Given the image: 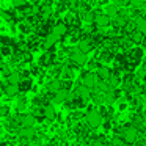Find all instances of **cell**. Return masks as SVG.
I'll return each mask as SVG.
<instances>
[{
	"instance_id": "9c48e42d",
	"label": "cell",
	"mask_w": 146,
	"mask_h": 146,
	"mask_svg": "<svg viewBox=\"0 0 146 146\" xmlns=\"http://www.w3.org/2000/svg\"><path fill=\"white\" fill-rule=\"evenodd\" d=\"M68 32H69V29H68V25H66L64 22L55 24V25L52 27V30H50V33H54V35L57 36L58 39L63 38V36H66V35H68Z\"/></svg>"
},
{
	"instance_id": "7402d4cb",
	"label": "cell",
	"mask_w": 146,
	"mask_h": 146,
	"mask_svg": "<svg viewBox=\"0 0 146 146\" xmlns=\"http://www.w3.org/2000/svg\"><path fill=\"white\" fill-rule=\"evenodd\" d=\"M7 77H8V83H19L24 76L19 72V71H11Z\"/></svg>"
},
{
	"instance_id": "2e32d148",
	"label": "cell",
	"mask_w": 146,
	"mask_h": 146,
	"mask_svg": "<svg viewBox=\"0 0 146 146\" xmlns=\"http://www.w3.org/2000/svg\"><path fill=\"white\" fill-rule=\"evenodd\" d=\"M3 93L8 96V98H14V96H17L21 93L19 91V85H17V83H8V85L5 86Z\"/></svg>"
},
{
	"instance_id": "ffe728a7",
	"label": "cell",
	"mask_w": 146,
	"mask_h": 146,
	"mask_svg": "<svg viewBox=\"0 0 146 146\" xmlns=\"http://www.w3.org/2000/svg\"><path fill=\"white\" fill-rule=\"evenodd\" d=\"M133 24H135V29L138 30V32H141L143 35H146V17H135V21H133Z\"/></svg>"
},
{
	"instance_id": "8fae6325",
	"label": "cell",
	"mask_w": 146,
	"mask_h": 146,
	"mask_svg": "<svg viewBox=\"0 0 146 146\" xmlns=\"http://www.w3.org/2000/svg\"><path fill=\"white\" fill-rule=\"evenodd\" d=\"M42 116L46 118V119H55V116H57V111H55V107L50 104V102H46V105L42 107Z\"/></svg>"
},
{
	"instance_id": "5bb4252c",
	"label": "cell",
	"mask_w": 146,
	"mask_h": 146,
	"mask_svg": "<svg viewBox=\"0 0 146 146\" xmlns=\"http://www.w3.org/2000/svg\"><path fill=\"white\" fill-rule=\"evenodd\" d=\"M68 93H69V90H64V88H60L58 91L54 93V102H58V104H63V102H66L68 99Z\"/></svg>"
},
{
	"instance_id": "d6986e66",
	"label": "cell",
	"mask_w": 146,
	"mask_h": 146,
	"mask_svg": "<svg viewBox=\"0 0 146 146\" xmlns=\"http://www.w3.org/2000/svg\"><path fill=\"white\" fill-rule=\"evenodd\" d=\"M52 13H54V10H52L50 3H46V5H41V7H39V16H41L42 19H49V17L52 16Z\"/></svg>"
},
{
	"instance_id": "3957f363",
	"label": "cell",
	"mask_w": 146,
	"mask_h": 146,
	"mask_svg": "<svg viewBox=\"0 0 146 146\" xmlns=\"http://www.w3.org/2000/svg\"><path fill=\"white\" fill-rule=\"evenodd\" d=\"M123 140L126 145H133L138 140V127L135 126H129L123 129Z\"/></svg>"
},
{
	"instance_id": "5b68a950",
	"label": "cell",
	"mask_w": 146,
	"mask_h": 146,
	"mask_svg": "<svg viewBox=\"0 0 146 146\" xmlns=\"http://www.w3.org/2000/svg\"><path fill=\"white\" fill-rule=\"evenodd\" d=\"M98 76H96V72L94 71H88V72H85L82 76V85H85V86H88V88H94L96 86V83H98Z\"/></svg>"
},
{
	"instance_id": "52a82bcc",
	"label": "cell",
	"mask_w": 146,
	"mask_h": 146,
	"mask_svg": "<svg viewBox=\"0 0 146 146\" xmlns=\"http://www.w3.org/2000/svg\"><path fill=\"white\" fill-rule=\"evenodd\" d=\"M19 126L21 127H33L35 126V123H36V116L35 115H32V113H24V115H21L19 116Z\"/></svg>"
},
{
	"instance_id": "8992f818",
	"label": "cell",
	"mask_w": 146,
	"mask_h": 146,
	"mask_svg": "<svg viewBox=\"0 0 146 146\" xmlns=\"http://www.w3.org/2000/svg\"><path fill=\"white\" fill-rule=\"evenodd\" d=\"M69 58H71V61L76 63V64H85L86 63V54H83L79 47L72 49V50L69 52Z\"/></svg>"
},
{
	"instance_id": "30bf717a",
	"label": "cell",
	"mask_w": 146,
	"mask_h": 146,
	"mask_svg": "<svg viewBox=\"0 0 146 146\" xmlns=\"http://www.w3.org/2000/svg\"><path fill=\"white\" fill-rule=\"evenodd\" d=\"M111 74L113 72H111V69L108 66H102V64H99L98 69H96V76H98L99 80H108Z\"/></svg>"
},
{
	"instance_id": "e0dca14e",
	"label": "cell",
	"mask_w": 146,
	"mask_h": 146,
	"mask_svg": "<svg viewBox=\"0 0 146 146\" xmlns=\"http://www.w3.org/2000/svg\"><path fill=\"white\" fill-rule=\"evenodd\" d=\"M17 85H19L21 93H25V91H30V88H32V85H33V80L30 79V77H22Z\"/></svg>"
},
{
	"instance_id": "ba28073f",
	"label": "cell",
	"mask_w": 146,
	"mask_h": 146,
	"mask_svg": "<svg viewBox=\"0 0 146 146\" xmlns=\"http://www.w3.org/2000/svg\"><path fill=\"white\" fill-rule=\"evenodd\" d=\"M74 94H76L77 98H80L82 101H88V99L91 98V88H88V86H85V85H79L74 90Z\"/></svg>"
},
{
	"instance_id": "d4e9b609",
	"label": "cell",
	"mask_w": 146,
	"mask_h": 146,
	"mask_svg": "<svg viewBox=\"0 0 146 146\" xmlns=\"http://www.w3.org/2000/svg\"><path fill=\"white\" fill-rule=\"evenodd\" d=\"M25 107H27V99H25V98L19 99V104H17V108H19V110H24Z\"/></svg>"
},
{
	"instance_id": "7c38bea8",
	"label": "cell",
	"mask_w": 146,
	"mask_h": 146,
	"mask_svg": "<svg viewBox=\"0 0 146 146\" xmlns=\"http://www.w3.org/2000/svg\"><path fill=\"white\" fill-rule=\"evenodd\" d=\"M57 41H58L57 36H55L54 33H49V35H46V39H44V42H42V49H44V50H52L54 46L57 44Z\"/></svg>"
},
{
	"instance_id": "83f0119b",
	"label": "cell",
	"mask_w": 146,
	"mask_h": 146,
	"mask_svg": "<svg viewBox=\"0 0 146 146\" xmlns=\"http://www.w3.org/2000/svg\"><path fill=\"white\" fill-rule=\"evenodd\" d=\"M130 3L135 5V7H143L146 3V0H130Z\"/></svg>"
},
{
	"instance_id": "f546056e",
	"label": "cell",
	"mask_w": 146,
	"mask_h": 146,
	"mask_svg": "<svg viewBox=\"0 0 146 146\" xmlns=\"http://www.w3.org/2000/svg\"><path fill=\"white\" fill-rule=\"evenodd\" d=\"M3 90H5V86H3V83L0 82V96L3 94Z\"/></svg>"
},
{
	"instance_id": "277c9868",
	"label": "cell",
	"mask_w": 146,
	"mask_h": 146,
	"mask_svg": "<svg viewBox=\"0 0 146 146\" xmlns=\"http://www.w3.org/2000/svg\"><path fill=\"white\" fill-rule=\"evenodd\" d=\"M94 25L98 29H107L108 25H111V17L108 14H102V13H96L94 16Z\"/></svg>"
},
{
	"instance_id": "ac0fdd59",
	"label": "cell",
	"mask_w": 146,
	"mask_h": 146,
	"mask_svg": "<svg viewBox=\"0 0 146 146\" xmlns=\"http://www.w3.org/2000/svg\"><path fill=\"white\" fill-rule=\"evenodd\" d=\"M129 36H130V39H132V42H135V44H141L146 38V35H143V33L138 32L137 29H133L132 32L129 33Z\"/></svg>"
},
{
	"instance_id": "9a60e30c",
	"label": "cell",
	"mask_w": 146,
	"mask_h": 146,
	"mask_svg": "<svg viewBox=\"0 0 146 146\" xmlns=\"http://www.w3.org/2000/svg\"><path fill=\"white\" fill-rule=\"evenodd\" d=\"M17 133H19V137L22 140H30L36 135L35 129H32V127H21V129L17 130Z\"/></svg>"
},
{
	"instance_id": "603a6c76",
	"label": "cell",
	"mask_w": 146,
	"mask_h": 146,
	"mask_svg": "<svg viewBox=\"0 0 146 146\" xmlns=\"http://www.w3.org/2000/svg\"><path fill=\"white\" fill-rule=\"evenodd\" d=\"M118 13H119V7H118L116 3H110V5H107V14L111 17V19H113V17L116 16Z\"/></svg>"
},
{
	"instance_id": "4316f807",
	"label": "cell",
	"mask_w": 146,
	"mask_h": 146,
	"mask_svg": "<svg viewBox=\"0 0 146 146\" xmlns=\"http://www.w3.org/2000/svg\"><path fill=\"white\" fill-rule=\"evenodd\" d=\"M8 115V107L7 105H0V118H3Z\"/></svg>"
},
{
	"instance_id": "cb8c5ba5",
	"label": "cell",
	"mask_w": 146,
	"mask_h": 146,
	"mask_svg": "<svg viewBox=\"0 0 146 146\" xmlns=\"http://www.w3.org/2000/svg\"><path fill=\"white\" fill-rule=\"evenodd\" d=\"M11 3H13V7H14V8L21 10V8H24V7L27 5V0H13Z\"/></svg>"
},
{
	"instance_id": "44dd1931",
	"label": "cell",
	"mask_w": 146,
	"mask_h": 146,
	"mask_svg": "<svg viewBox=\"0 0 146 146\" xmlns=\"http://www.w3.org/2000/svg\"><path fill=\"white\" fill-rule=\"evenodd\" d=\"M60 88H61V80L60 79H52L50 82L47 83V90L52 93V94H54L55 91H58Z\"/></svg>"
},
{
	"instance_id": "6da1fadb",
	"label": "cell",
	"mask_w": 146,
	"mask_h": 146,
	"mask_svg": "<svg viewBox=\"0 0 146 146\" xmlns=\"http://www.w3.org/2000/svg\"><path fill=\"white\" fill-rule=\"evenodd\" d=\"M143 58V49L141 47H132L124 54V66L132 71L135 66H138L140 60Z\"/></svg>"
},
{
	"instance_id": "7a4b0ae2",
	"label": "cell",
	"mask_w": 146,
	"mask_h": 146,
	"mask_svg": "<svg viewBox=\"0 0 146 146\" xmlns=\"http://www.w3.org/2000/svg\"><path fill=\"white\" fill-rule=\"evenodd\" d=\"M102 119H104V116L99 113V110H94V108H93V110H88L85 115V123L88 124L90 127H93V129L101 126Z\"/></svg>"
},
{
	"instance_id": "4fadbf2b",
	"label": "cell",
	"mask_w": 146,
	"mask_h": 146,
	"mask_svg": "<svg viewBox=\"0 0 146 146\" xmlns=\"http://www.w3.org/2000/svg\"><path fill=\"white\" fill-rule=\"evenodd\" d=\"M52 61H54V54H52V50H47L46 54H42L41 57H39L38 63H39V66L47 68V66H50V64H52Z\"/></svg>"
},
{
	"instance_id": "484cf974",
	"label": "cell",
	"mask_w": 146,
	"mask_h": 146,
	"mask_svg": "<svg viewBox=\"0 0 146 146\" xmlns=\"http://www.w3.org/2000/svg\"><path fill=\"white\" fill-rule=\"evenodd\" d=\"M90 146H105V143L102 141L101 138H94V140L91 141V145H90Z\"/></svg>"
},
{
	"instance_id": "f1b7e54d",
	"label": "cell",
	"mask_w": 146,
	"mask_h": 146,
	"mask_svg": "<svg viewBox=\"0 0 146 146\" xmlns=\"http://www.w3.org/2000/svg\"><path fill=\"white\" fill-rule=\"evenodd\" d=\"M71 2H72V0H60V3H63V5H66V7H68V5H69V3H71Z\"/></svg>"
}]
</instances>
